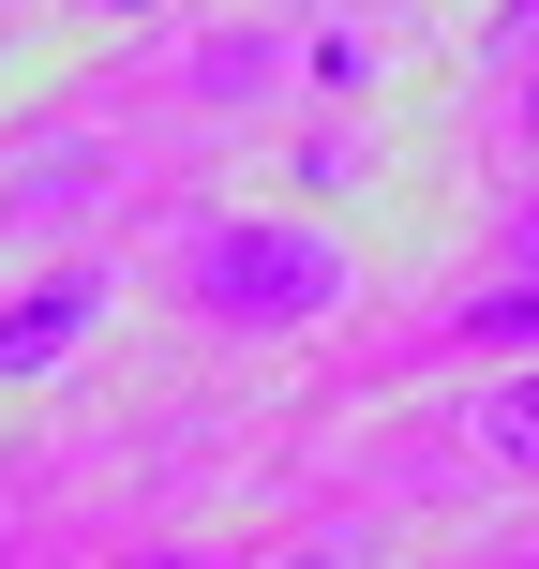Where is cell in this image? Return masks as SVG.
<instances>
[{
  "label": "cell",
  "instance_id": "cell-1",
  "mask_svg": "<svg viewBox=\"0 0 539 569\" xmlns=\"http://www.w3.org/2000/svg\"><path fill=\"white\" fill-rule=\"evenodd\" d=\"M180 284H196V315H226V330H315V315L345 300V240L270 226V210H226V226L180 240Z\"/></svg>",
  "mask_w": 539,
  "mask_h": 569
},
{
  "label": "cell",
  "instance_id": "cell-2",
  "mask_svg": "<svg viewBox=\"0 0 539 569\" xmlns=\"http://www.w3.org/2000/svg\"><path fill=\"white\" fill-rule=\"evenodd\" d=\"M90 315H106V270H46L30 300H0V390H16V375H46Z\"/></svg>",
  "mask_w": 539,
  "mask_h": 569
},
{
  "label": "cell",
  "instance_id": "cell-3",
  "mask_svg": "<svg viewBox=\"0 0 539 569\" xmlns=\"http://www.w3.org/2000/svg\"><path fill=\"white\" fill-rule=\"evenodd\" d=\"M480 450L539 480V375H510V390H480Z\"/></svg>",
  "mask_w": 539,
  "mask_h": 569
},
{
  "label": "cell",
  "instance_id": "cell-4",
  "mask_svg": "<svg viewBox=\"0 0 539 569\" xmlns=\"http://www.w3.org/2000/svg\"><path fill=\"white\" fill-rule=\"evenodd\" d=\"M285 569H360V555H285Z\"/></svg>",
  "mask_w": 539,
  "mask_h": 569
},
{
  "label": "cell",
  "instance_id": "cell-5",
  "mask_svg": "<svg viewBox=\"0 0 539 569\" xmlns=\"http://www.w3.org/2000/svg\"><path fill=\"white\" fill-rule=\"evenodd\" d=\"M525 284H539V210H525Z\"/></svg>",
  "mask_w": 539,
  "mask_h": 569
},
{
  "label": "cell",
  "instance_id": "cell-6",
  "mask_svg": "<svg viewBox=\"0 0 539 569\" xmlns=\"http://www.w3.org/2000/svg\"><path fill=\"white\" fill-rule=\"evenodd\" d=\"M106 16H166V0H106Z\"/></svg>",
  "mask_w": 539,
  "mask_h": 569
},
{
  "label": "cell",
  "instance_id": "cell-7",
  "mask_svg": "<svg viewBox=\"0 0 539 569\" xmlns=\"http://www.w3.org/2000/svg\"><path fill=\"white\" fill-rule=\"evenodd\" d=\"M136 569H196V555H136Z\"/></svg>",
  "mask_w": 539,
  "mask_h": 569
}]
</instances>
